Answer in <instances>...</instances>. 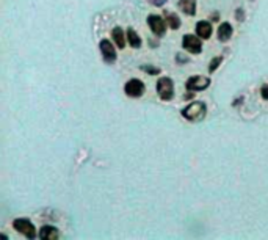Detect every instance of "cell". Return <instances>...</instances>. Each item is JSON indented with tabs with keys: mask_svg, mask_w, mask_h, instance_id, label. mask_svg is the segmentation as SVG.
Segmentation results:
<instances>
[{
	"mask_svg": "<svg viewBox=\"0 0 268 240\" xmlns=\"http://www.w3.org/2000/svg\"><path fill=\"white\" fill-rule=\"evenodd\" d=\"M147 25L151 27L154 35L159 36V38L166 33V22L160 16H157V14H149L147 16Z\"/></svg>",
	"mask_w": 268,
	"mask_h": 240,
	"instance_id": "6",
	"label": "cell"
},
{
	"mask_svg": "<svg viewBox=\"0 0 268 240\" xmlns=\"http://www.w3.org/2000/svg\"><path fill=\"white\" fill-rule=\"evenodd\" d=\"M99 47H101V53H102L104 62L107 65H113L116 62V50L113 47V43H110L108 40H101Z\"/></svg>",
	"mask_w": 268,
	"mask_h": 240,
	"instance_id": "8",
	"label": "cell"
},
{
	"mask_svg": "<svg viewBox=\"0 0 268 240\" xmlns=\"http://www.w3.org/2000/svg\"><path fill=\"white\" fill-rule=\"evenodd\" d=\"M196 35L201 40H208V38H210L212 36V25H210V22L199 21L196 24Z\"/></svg>",
	"mask_w": 268,
	"mask_h": 240,
	"instance_id": "9",
	"label": "cell"
},
{
	"mask_svg": "<svg viewBox=\"0 0 268 240\" xmlns=\"http://www.w3.org/2000/svg\"><path fill=\"white\" fill-rule=\"evenodd\" d=\"M221 62H223V57H215V58L212 60V62H210V66H208V72L217 71L218 66L221 65Z\"/></svg>",
	"mask_w": 268,
	"mask_h": 240,
	"instance_id": "16",
	"label": "cell"
},
{
	"mask_svg": "<svg viewBox=\"0 0 268 240\" xmlns=\"http://www.w3.org/2000/svg\"><path fill=\"white\" fill-rule=\"evenodd\" d=\"M13 228L19 234H22V235H25L28 238H35L36 237V228L33 226L32 221L27 220V218H17V220H14L13 221Z\"/></svg>",
	"mask_w": 268,
	"mask_h": 240,
	"instance_id": "3",
	"label": "cell"
},
{
	"mask_svg": "<svg viewBox=\"0 0 268 240\" xmlns=\"http://www.w3.org/2000/svg\"><path fill=\"white\" fill-rule=\"evenodd\" d=\"M232 25L229 24V22H223L221 25H220V28H218V40L221 41V43H226V41H229L231 40V36H232Z\"/></svg>",
	"mask_w": 268,
	"mask_h": 240,
	"instance_id": "11",
	"label": "cell"
},
{
	"mask_svg": "<svg viewBox=\"0 0 268 240\" xmlns=\"http://www.w3.org/2000/svg\"><path fill=\"white\" fill-rule=\"evenodd\" d=\"M40 238L41 240H56L58 238V229L55 226H43L40 229Z\"/></svg>",
	"mask_w": 268,
	"mask_h": 240,
	"instance_id": "12",
	"label": "cell"
},
{
	"mask_svg": "<svg viewBox=\"0 0 268 240\" xmlns=\"http://www.w3.org/2000/svg\"><path fill=\"white\" fill-rule=\"evenodd\" d=\"M235 16H237V21H243V10H237L235 11Z\"/></svg>",
	"mask_w": 268,
	"mask_h": 240,
	"instance_id": "20",
	"label": "cell"
},
{
	"mask_svg": "<svg viewBox=\"0 0 268 240\" xmlns=\"http://www.w3.org/2000/svg\"><path fill=\"white\" fill-rule=\"evenodd\" d=\"M260 95H262V98H263L265 101H268V85H263V86L260 88Z\"/></svg>",
	"mask_w": 268,
	"mask_h": 240,
	"instance_id": "19",
	"label": "cell"
},
{
	"mask_svg": "<svg viewBox=\"0 0 268 240\" xmlns=\"http://www.w3.org/2000/svg\"><path fill=\"white\" fill-rule=\"evenodd\" d=\"M124 91H126V95L130 96V98H141V96L144 95V91H146V86H144V83H143L141 80H138V79H130V80L126 83V86H124Z\"/></svg>",
	"mask_w": 268,
	"mask_h": 240,
	"instance_id": "5",
	"label": "cell"
},
{
	"mask_svg": "<svg viewBox=\"0 0 268 240\" xmlns=\"http://www.w3.org/2000/svg\"><path fill=\"white\" fill-rule=\"evenodd\" d=\"M179 8L188 16H195L196 14V0H179Z\"/></svg>",
	"mask_w": 268,
	"mask_h": 240,
	"instance_id": "13",
	"label": "cell"
},
{
	"mask_svg": "<svg viewBox=\"0 0 268 240\" xmlns=\"http://www.w3.org/2000/svg\"><path fill=\"white\" fill-rule=\"evenodd\" d=\"M181 115L187 119V121H201L207 115V107L204 102H193L188 107L182 108Z\"/></svg>",
	"mask_w": 268,
	"mask_h": 240,
	"instance_id": "1",
	"label": "cell"
},
{
	"mask_svg": "<svg viewBox=\"0 0 268 240\" xmlns=\"http://www.w3.org/2000/svg\"><path fill=\"white\" fill-rule=\"evenodd\" d=\"M182 47L190 53H201L202 52V43L199 36L195 35H184L182 38Z\"/></svg>",
	"mask_w": 268,
	"mask_h": 240,
	"instance_id": "7",
	"label": "cell"
},
{
	"mask_svg": "<svg viewBox=\"0 0 268 240\" xmlns=\"http://www.w3.org/2000/svg\"><path fill=\"white\" fill-rule=\"evenodd\" d=\"M111 38H113V43H116V46L119 49H124L126 47V35H124L121 27H114L111 30Z\"/></svg>",
	"mask_w": 268,
	"mask_h": 240,
	"instance_id": "10",
	"label": "cell"
},
{
	"mask_svg": "<svg viewBox=\"0 0 268 240\" xmlns=\"http://www.w3.org/2000/svg\"><path fill=\"white\" fill-rule=\"evenodd\" d=\"M149 4L154 5V7H163L166 4V0H147Z\"/></svg>",
	"mask_w": 268,
	"mask_h": 240,
	"instance_id": "18",
	"label": "cell"
},
{
	"mask_svg": "<svg viewBox=\"0 0 268 240\" xmlns=\"http://www.w3.org/2000/svg\"><path fill=\"white\" fill-rule=\"evenodd\" d=\"M157 93L162 101H171L174 96V85L169 77H162L157 82Z\"/></svg>",
	"mask_w": 268,
	"mask_h": 240,
	"instance_id": "2",
	"label": "cell"
},
{
	"mask_svg": "<svg viewBox=\"0 0 268 240\" xmlns=\"http://www.w3.org/2000/svg\"><path fill=\"white\" fill-rule=\"evenodd\" d=\"M208 86H210V79L202 77V76H192L185 82V88L188 91H202V89H205Z\"/></svg>",
	"mask_w": 268,
	"mask_h": 240,
	"instance_id": "4",
	"label": "cell"
},
{
	"mask_svg": "<svg viewBox=\"0 0 268 240\" xmlns=\"http://www.w3.org/2000/svg\"><path fill=\"white\" fill-rule=\"evenodd\" d=\"M127 40H129V44L133 47V49H138L140 46H141V40H140V36L137 35V32L133 28H129L127 30Z\"/></svg>",
	"mask_w": 268,
	"mask_h": 240,
	"instance_id": "14",
	"label": "cell"
},
{
	"mask_svg": "<svg viewBox=\"0 0 268 240\" xmlns=\"http://www.w3.org/2000/svg\"><path fill=\"white\" fill-rule=\"evenodd\" d=\"M165 16H166V22H168V25L173 28V30H177L179 27H181V19H179V16L177 14H174V13H165Z\"/></svg>",
	"mask_w": 268,
	"mask_h": 240,
	"instance_id": "15",
	"label": "cell"
},
{
	"mask_svg": "<svg viewBox=\"0 0 268 240\" xmlns=\"http://www.w3.org/2000/svg\"><path fill=\"white\" fill-rule=\"evenodd\" d=\"M141 69L144 72H147V74H154V76L160 72V69L159 68H154V66H141Z\"/></svg>",
	"mask_w": 268,
	"mask_h": 240,
	"instance_id": "17",
	"label": "cell"
}]
</instances>
